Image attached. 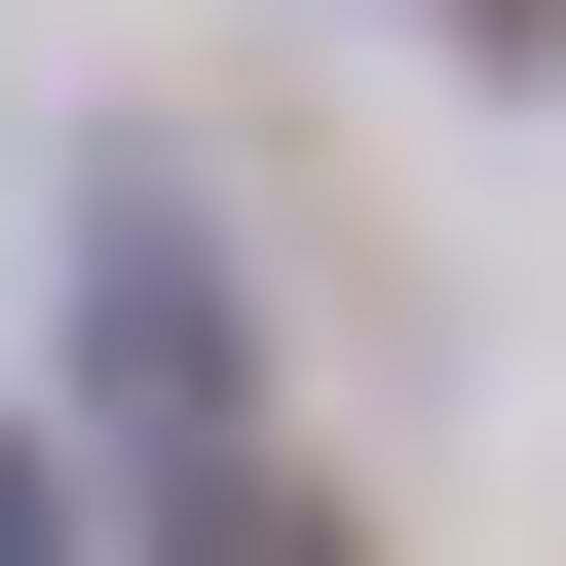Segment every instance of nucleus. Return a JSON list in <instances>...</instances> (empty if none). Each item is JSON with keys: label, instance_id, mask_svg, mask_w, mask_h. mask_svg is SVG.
<instances>
[{"label": "nucleus", "instance_id": "nucleus-1", "mask_svg": "<svg viewBox=\"0 0 566 566\" xmlns=\"http://www.w3.org/2000/svg\"><path fill=\"white\" fill-rule=\"evenodd\" d=\"M189 566H340V528H303V491H227V528H189Z\"/></svg>", "mask_w": 566, "mask_h": 566}]
</instances>
